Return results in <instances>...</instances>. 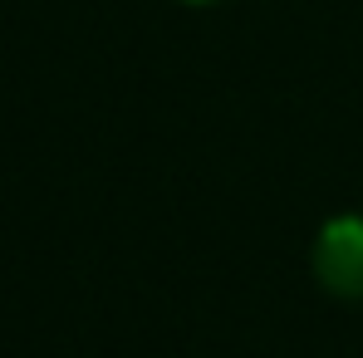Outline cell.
Instances as JSON below:
<instances>
[{
	"instance_id": "6da1fadb",
	"label": "cell",
	"mask_w": 363,
	"mask_h": 358,
	"mask_svg": "<svg viewBox=\"0 0 363 358\" xmlns=\"http://www.w3.org/2000/svg\"><path fill=\"white\" fill-rule=\"evenodd\" d=\"M314 275L329 295L363 299V216H334L314 240Z\"/></svg>"
},
{
	"instance_id": "7a4b0ae2",
	"label": "cell",
	"mask_w": 363,
	"mask_h": 358,
	"mask_svg": "<svg viewBox=\"0 0 363 358\" xmlns=\"http://www.w3.org/2000/svg\"><path fill=\"white\" fill-rule=\"evenodd\" d=\"M191 5H211V0H191Z\"/></svg>"
}]
</instances>
